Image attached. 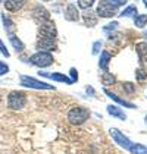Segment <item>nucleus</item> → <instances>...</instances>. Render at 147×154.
Masks as SVG:
<instances>
[{"mask_svg": "<svg viewBox=\"0 0 147 154\" xmlns=\"http://www.w3.org/2000/svg\"><path fill=\"white\" fill-rule=\"evenodd\" d=\"M88 118H90V112L87 110L86 107L77 106V107H72V109L68 112V120H69V123H72V125H81V123H84Z\"/></svg>", "mask_w": 147, "mask_h": 154, "instance_id": "nucleus-1", "label": "nucleus"}, {"mask_svg": "<svg viewBox=\"0 0 147 154\" xmlns=\"http://www.w3.org/2000/svg\"><path fill=\"white\" fill-rule=\"evenodd\" d=\"M25 104H27V95L22 91H12L8 97V106L12 110L24 109Z\"/></svg>", "mask_w": 147, "mask_h": 154, "instance_id": "nucleus-2", "label": "nucleus"}, {"mask_svg": "<svg viewBox=\"0 0 147 154\" xmlns=\"http://www.w3.org/2000/svg\"><path fill=\"white\" fill-rule=\"evenodd\" d=\"M21 85L22 87H28V88H34V90H55L53 85L43 82V81H38V79L33 78V76H27V75L21 76Z\"/></svg>", "mask_w": 147, "mask_h": 154, "instance_id": "nucleus-3", "label": "nucleus"}, {"mask_svg": "<svg viewBox=\"0 0 147 154\" xmlns=\"http://www.w3.org/2000/svg\"><path fill=\"white\" fill-rule=\"evenodd\" d=\"M30 62L38 68H46V66H50L53 63V56L47 51H38L30 57Z\"/></svg>", "mask_w": 147, "mask_h": 154, "instance_id": "nucleus-4", "label": "nucleus"}, {"mask_svg": "<svg viewBox=\"0 0 147 154\" xmlns=\"http://www.w3.org/2000/svg\"><path fill=\"white\" fill-rule=\"evenodd\" d=\"M96 13H97V16H100V18H112V16H115L118 13V9L112 3H109L108 0H100L97 5Z\"/></svg>", "mask_w": 147, "mask_h": 154, "instance_id": "nucleus-5", "label": "nucleus"}, {"mask_svg": "<svg viewBox=\"0 0 147 154\" xmlns=\"http://www.w3.org/2000/svg\"><path fill=\"white\" fill-rule=\"evenodd\" d=\"M56 35H58V31H56L55 22L47 21V22H43V24H40V38L56 40Z\"/></svg>", "mask_w": 147, "mask_h": 154, "instance_id": "nucleus-6", "label": "nucleus"}, {"mask_svg": "<svg viewBox=\"0 0 147 154\" xmlns=\"http://www.w3.org/2000/svg\"><path fill=\"white\" fill-rule=\"evenodd\" d=\"M110 135H112V138H113V141L116 142L118 145H121V147H124L125 150H128L130 147H131V144L133 142L130 141L125 135H124L121 131H118V129H115V128H112L110 129Z\"/></svg>", "mask_w": 147, "mask_h": 154, "instance_id": "nucleus-7", "label": "nucleus"}, {"mask_svg": "<svg viewBox=\"0 0 147 154\" xmlns=\"http://www.w3.org/2000/svg\"><path fill=\"white\" fill-rule=\"evenodd\" d=\"M33 16L38 24H43V22H47L50 21V15L49 12L43 8V6H36L34 11H33Z\"/></svg>", "mask_w": 147, "mask_h": 154, "instance_id": "nucleus-8", "label": "nucleus"}, {"mask_svg": "<svg viewBox=\"0 0 147 154\" xmlns=\"http://www.w3.org/2000/svg\"><path fill=\"white\" fill-rule=\"evenodd\" d=\"M37 47L40 48V51H52L56 47V40H49V38H38L37 41Z\"/></svg>", "mask_w": 147, "mask_h": 154, "instance_id": "nucleus-9", "label": "nucleus"}, {"mask_svg": "<svg viewBox=\"0 0 147 154\" xmlns=\"http://www.w3.org/2000/svg\"><path fill=\"white\" fill-rule=\"evenodd\" d=\"M28 0H5V8L9 12H18L25 6Z\"/></svg>", "mask_w": 147, "mask_h": 154, "instance_id": "nucleus-10", "label": "nucleus"}, {"mask_svg": "<svg viewBox=\"0 0 147 154\" xmlns=\"http://www.w3.org/2000/svg\"><path fill=\"white\" fill-rule=\"evenodd\" d=\"M65 19L71 21V22H77L80 19V12H78L75 5H68V8L65 11Z\"/></svg>", "mask_w": 147, "mask_h": 154, "instance_id": "nucleus-11", "label": "nucleus"}, {"mask_svg": "<svg viewBox=\"0 0 147 154\" xmlns=\"http://www.w3.org/2000/svg\"><path fill=\"white\" fill-rule=\"evenodd\" d=\"M40 75H43V76H47L50 79H53V81H58V82H65V84H74L71 81V78H68L66 75H62V73H46V72H38Z\"/></svg>", "mask_w": 147, "mask_h": 154, "instance_id": "nucleus-12", "label": "nucleus"}, {"mask_svg": "<svg viewBox=\"0 0 147 154\" xmlns=\"http://www.w3.org/2000/svg\"><path fill=\"white\" fill-rule=\"evenodd\" d=\"M105 94L108 95L109 98H112V100H115L116 103H119L121 106L128 107V109H135V104H133V103H130V101H127V100H124V98H121V97H118V95H116V94H113V93H110L109 90H105Z\"/></svg>", "mask_w": 147, "mask_h": 154, "instance_id": "nucleus-13", "label": "nucleus"}, {"mask_svg": "<svg viewBox=\"0 0 147 154\" xmlns=\"http://www.w3.org/2000/svg\"><path fill=\"white\" fill-rule=\"evenodd\" d=\"M108 109V113L112 115V116H115V118L121 119V120H125L127 119V115L124 113V110H121L118 106H113V104H109V106L106 107Z\"/></svg>", "mask_w": 147, "mask_h": 154, "instance_id": "nucleus-14", "label": "nucleus"}, {"mask_svg": "<svg viewBox=\"0 0 147 154\" xmlns=\"http://www.w3.org/2000/svg\"><path fill=\"white\" fill-rule=\"evenodd\" d=\"M137 53H138V57L141 60V63L147 65V43H138L137 46Z\"/></svg>", "mask_w": 147, "mask_h": 154, "instance_id": "nucleus-15", "label": "nucleus"}, {"mask_svg": "<svg viewBox=\"0 0 147 154\" xmlns=\"http://www.w3.org/2000/svg\"><path fill=\"white\" fill-rule=\"evenodd\" d=\"M109 62H110V54L108 53V51H102L100 60H99V66H100V69H103L105 72H109Z\"/></svg>", "mask_w": 147, "mask_h": 154, "instance_id": "nucleus-16", "label": "nucleus"}, {"mask_svg": "<svg viewBox=\"0 0 147 154\" xmlns=\"http://www.w3.org/2000/svg\"><path fill=\"white\" fill-rule=\"evenodd\" d=\"M9 41H11V44L13 46V48L16 50V53H21V51H24V43L18 38V37L15 35V34H12V35H9Z\"/></svg>", "mask_w": 147, "mask_h": 154, "instance_id": "nucleus-17", "label": "nucleus"}, {"mask_svg": "<svg viewBox=\"0 0 147 154\" xmlns=\"http://www.w3.org/2000/svg\"><path fill=\"white\" fill-rule=\"evenodd\" d=\"M2 21H3V25H5V29H6V32H8L9 35H12L13 32H15V29H16L15 24H13L9 18H6L5 15H2Z\"/></svg>", "mask_w": 147, "mask_h": 154, "instance_id": "nucleus-18", "label": "nucleus"}, {"mask_svg": "<svg viewBox=\"0 0 147 154\" xmlns=\"http://www.w3.org/2000/svg\"><path fill=\"white\" fill-rule=\"evenodd\" d=\"M128 151L133 154H147V147L146 145H141V144H131V147L128 148Z\"/></svg>", "mask_w": 147, "mask_h": 154, "instance_id": "nucleus-19", "label": "nucleus"}, {"mask_svg": "<svg viewBox=\"0 0 147 154\" xmlns=\"http://www.w3.org/2000/svg\"><path fill=\"white\" fill-rule=\"evenodd\" d=\"M84 21H86L87 26H94V25H97V18L93 15V12L84 13Z\"/></svg>", "mask_w": 147, "mask_h": 154, "instance_id": "nucleus-20", "label": "nucleus"}, {"mask_svg": "<svg viewBox=\"0 0 147 154\" xmlns=\"http://www.w3.org/2000/svg\"><path fill=\"white\" fill-rule=\"evenodd\" d=\"M134 24H135V26H138V28H144L147 25V15H135Z\"/></svg>", "mask_w": 147, "mask_h": 154, "instance_id": "nucleus-21", "label": "nucleus"}, {"mask_svg": "<svg viewBox=\"0 0 147 154\" xmlns=\"http://www.w3.org/2000/svg\"><path fill=\"white\" fill-rule=\"evenodd\" d=\"M102 82L105 84L106 87H108V85H113V84H115V76H113L112 73H109V72H105V73L102 75Z\"/></svg>", "mask_w": 147, "mask_h": 154, "instance_id": "nucleus-22", "label": "nucleus"}, {"mask_svg": "<svg viewBox=\"0 0 147 154\" xmlns=\"http://www.w3.org/2000/svg\"><path fill=\"white\" fill-rule=\"evenodd\" d=\"M135 13H137V8L133 5V6H128L127 9H124L119 15H121V16H125V18H130V16H135Z\"/></svg>", "mask_w": 147, "mask_h": 154, "instance_id": "nucleus-23", "label": "nucleus"}, {"mask_svg": "<svg viewBox=\"0 0 147 154\" xmlns=\"http://www.w3.org/2000/svg\"><path fill=\"white\" fill-rule=\"evenodd\" d=\"M93 3H94V0H78V5L81 9H90L93 6Z\"/></svg>", "mask_w": 147, "mask_h": 154, "instance_id": "nucleus-24", "label": "nucleus"}, {"mask_svg": "<svg viewBox=\"0 0 147 154\" xmlns=\"http://www.w3.org/2000/svg\"><path fill=\"white\" fill-rule=\"evenodd\" d=\"M0 53L3 54V56H6V57H9L11 56V53H9V50L6 48V46H5V43L0 40Z\"/></svg>", "mask_w": 147, "mask_h": 154, "instance_id": "nucleus-25", "label": "nucleus"}, {"mask_svg": "<svg viewBox=\"0 0 147 154\" xmlns=\"http://www.w3.org/2000/svg\"><path fill=\"white\" fill-rule=\"evenodd\" d=\"M9 72V66L6 65V63H3V62H0V76H3V75H6Z\"/></svg>", "mask_w": 147, "mask_h": 154, "instance_id": "nucleus-26", "label": "nucleus"}, {"mask_svg": "<svg viewBox=\"0 0 147 154\" xmlns=\"http://www.w3.org/2000/svg\"><path fill=\"white\" fill-rule=\"evenodd\" d=\"M108 2H109V3H112L115 8H118V6H124L128 0H108Z\"/></svg>", "mask_w": 147, "mask_h": 154, "instance_id": "nucleus-27", "label": "nucleus"}, {"mask_svg": "<svg viewBox=\"0 0 147 154\" xmlns=\"http://www.w3.org/2000/svg\"><path fill=\"white\" fill-rule=\"evenodd\" d=\"M69 73H71V81H72V82H77V81H78V73H77V69H75V68H71Z\"/></svg>", "mask_w": 147, "mask_h": 154, "instance_id": "nucleus-28", "label": "nucleus"}, {"mask_svg": "<svg viewBox=\"0 0 147 154\" xmlns=\"http://www.w3.org/2000/svg\"><path fill=\"white\" fill-rule=\"evenodd\" d=\"M100 47H102V43L100 41H96L94 44H93V54H99V51H100Z\"/></svg>", "mask_w": 147, "mask_h": 154, "instance_id": "nucleus-29", "label": "nucleus"}, {"mask_svg": "<svg viewBox=\"0 0 147 154\" xmlns=\"http://www.w3.org/2000/svg\"><path fill=\"white\" fill-rule=\"evenodd\" d=\"M146 76H147V72H144L143 69H138V71H137V78H138L140 81H143Z\"/></svg>", "mask_w": 147, "mask_h": 154, "instance_id": "nucleus-30", "label": "nucleus"}, {"mask_svg": "<svg viewBox=\"0 0 147 154\" xmlns=\"http://www.w3.org/2000/svg\"><path fill=\"white\" fill-rule=\"evenodd\" d=\"M116 26H118V22H112V24H108L106 26H103V29L105 31H110V29H116Z\"/></svg>", "mask_w": 147, "mask_h": 154, "instance_id": "nucleus-31", "label": "nucleus"}, {"mask_svg": "<svg viewBox=\"0 0 147 154\" xmlns=\"http://www.w3.org/2000/svg\"><path fill=\"white\" fill-rule=\"evenodd\" d=\"M124 88H125L128 93H134V85H133L131 82H125L124 84Z\"/></svg>", "mask_w": 147, "mask_h": 154, "instance_id": "nucleus-32", "label": "nucleus"}, {"mask_svg": "<svg viewBox=\"0 0 147 154\" xmlns=\"http://www.w3.org/2000/svg\"><path fill=\"white\" fill-rule=\"evenodd\" d=\"M86 90H87V93H90V94H94V90H93L91 87H87Z\"/></svg>", "mask_w": 147, "mask_h": 154, "instance_id": "nucleus-33", "label": "nucleus"}, {"mask_svg": "<svg viewBox=\"0 0 147 154\" xmlns=\"http://www.w3.org/2000/svg\"><path fill=\"white\" fill-rule=\"evenodd\" d=\"M143 3H144V6L147 8V0H143Z\"/></svg>", "mask_w": 147, "mask_h": 154, "instance_id": "nucleus-34", "label": "nucleus"}, {"mask_svg": "<svg viewBox=\"0 0 147 154\" xmlns=\"http://www.w3.org/2000/svg\"><path fill=\"white\" fill-rule=\"evenodd\" d=\"M43 2H50V0H43Z\"/></svg>", "mask_w": 147, "mask_h": 154, "instance_id": "nucleus-35", "label": "nucleus"}, {"mask_svg": "<svg viewBox=\"0 0 147 154\" xmlns=\"http://www.w3.org/2000/svg\"><path fill=\"white\" fill-rule=\"evenodd\" d=\"M2 2H3V0H0V5H2Z\"/></svg>", "mask_w": 147, "mask_h": 154, "instance_id": "nucleus-36", "label": "nucleus"}, {"mask_svg": "<svg viewBox=\"0 0 147 154\" xmlns=\"http://www.w3.org/2000/svg\"><path fill=\"white\" fill-rule=\"evenodd\" d=\"M146 123H147V116H146Z\"/></svg>", "mask_w": 147, "mask_h": 154, "instance_id": "nucleus-37", "label": "nucleus"}, {"mask_svg": "<svg viewBox=\"0 0 147 154\" xmlns=\"http://www.w3.org/2000/svg\"><path fill=\"white\" fill-rule=\"evenodd\" d=\"M0 101H2V98H0Z\"/></svg>", "mask_w": 147, "mask_h": 154, "instance_id": "nucleus-38", "label": "nucleus"}]
</instances>
